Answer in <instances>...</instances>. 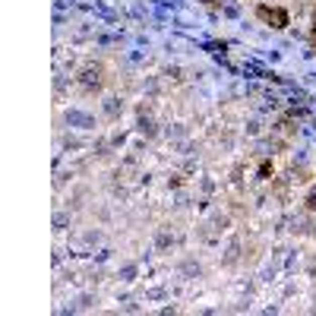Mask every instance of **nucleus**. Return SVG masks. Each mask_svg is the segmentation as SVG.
Listing matches in <instances>:
<instances>
[{"instance_id": "f257e3e1", "label": "nucleus", "mask_w": 316, "mask_h": 316, "mask_svg": "<svg viewBox=\"0 0 316 316\" xmlns=\"http://www.w3.org/2000/svg\"><path fill=\"white\" fill-rule=\"evenodd\" d=\"M256 16L263 19V22H269L272 29H285L288 22H291V16H288L281 7H259V10H256Z\"/></svg>"}, {"instance_id": "f03ea898", "label": "nucleus", "mask_w": 316, "mask_h": 316, "mask_svg": "<svg viewBox=\"0 0 316 316\" xmlns=\"http://www.w3.org/2000/svg\"><path fill=\"white\" fill-rule=\"evenodd\" d=\"M269 174H272V162H263L259 165V177H269Z\"/></svg>"}, {"instance_id": "7ed1b4c3", "label": "nucleus", "mask_w": 316, "mask_h": 316, "mask_svg": "<svg viewBox=\"0 0 316 316\" xmlns=\"http://www.w3.org/2000/svg\"><path fill=\"white\" fill-rule=\"evenodd\" d=\"M307 209H316V187L310 190V196H307Z\"/></svg>"}, {"instance_id": "20e7f679", "label": "nucleus", "mask_w": 316, "mask_h": 316, "mask_svg": "<svg viewBox=\"0 0 316 316\" xmlns=\"http://www.w3.org/2000/svg\"><path fill=\"white\" fill-rule=\"evenodd\" d=\"M313 41H316V35H313Z\"/></svg>"}]
</instances>
